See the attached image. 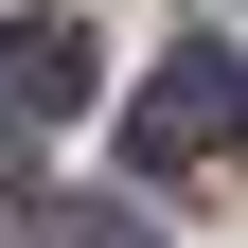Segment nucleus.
Returning a JSON list of instances; mask_svg holds the SVG:
<instances>
[{"label":"nucleus","mask_w":248,"mask_h":248,"mask_svg":"<svg viewBox=\"0 0 248 248\" xmlns=\"http://www.w3.org/2000/svg\"><path fill=\"white\" fill-rule=\"evenodd\" d=\"M231 142H248V71L231 53H160L142 107H124V160L142 177H195V160H231Z\"/></svg>","instance_id":"f257e3e1"},{"label":"nucleus","mask_w":248,"mask_h":248,"mask_svg":"<svg viewBox=\"0 0 248 248\" xmlns=\"http://www.w3.org/2000/svg\"><path fill=\"white\" fill-rule=\"evenodd\" d=\"M89 89H107L89 18H0V107H18V124H71Z\"/></svg>","instance_id":"f03ea898"},{"label":"nucleus","mask_w":248,"mask_h":248,"mask_svg":"<svg viewBox=\"0 0 248 248\" xmlns=\"http://www.w3.org/2000/svg\"><path fill=\"white\" fill-rule=\"evenodd\" d=\"M53 248H160V231H142V213H71Z\"/></svg>","instance_id":"7ed1b4c3"},{"label":"nucleus","mask_w":248,"mask_h":248,"mask_svg":"<svg viewBox=\"0 0 248 248\" xmlns=\"http://www.w3.org/2000/svg\"><path fill=\"white\" fill-rule=\"evenodd\" d=\"M18 177H36V124H18V107H0V195H18Z\"/></svg>","instance_id":"20e7f679"}]
</instances>
